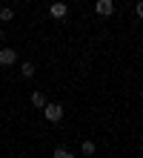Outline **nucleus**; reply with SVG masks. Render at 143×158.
<instances>
[{
  "label": "nucleus",
  "mask_w": 143,
  "mask_h": 158,
  "mask_svg": "<svg viewBox=\"0 0 143 158\" xmlns=\"http://www.w3.org/2000/svg\"><path fill=\"white\" fill-rule=\"evenodd\" d=\"M43 118L49 121V124L63 121V106H60V104H46V106H43Z\"/></svg>",
  "instance_id": "f257e3e1"
},
{
  "label": "nucleus",
  "mask_w": 143,
  "mask_h": 158,
  "mask_svg": "<svg viewBox=\"0 0 143 158\" xmlns=\"http://www.w3.org/2000/svg\"><path fill=\"white\" fill-rule=\"evenodd\" d=\"M14 63H17V52L12 46H3L0 49V66H14Z\"/></svg>",
  "instance_id": "f03ea898"
},
{
  "label": "nucleus",
  "mask_w": 143,
  "mask_h": 158,
  "mask_svg": "<svg viewBox=\"0 0 143 158\" xmlns=\"http://www.w3.org/2000/svg\"><path fill=\"white\" fill-rule=\"evenodd\" d=\"M49 15L54 17V20H63V17H66V15H69V6H66V3H63V0H54V3L49 6Z\"/></svg>",
  "instance_id": "7ed1b4c3"
},
{
  "label": "nucleus",
  "mask_w": 143,
  "mask_h": 158,
  "mask_svg": "<svg viewBox=\"0 0 143 158\" xmlns=\"http://www.w3.org/2000/svg\"><path fill=\"white\" fill-rule=\"evenodd\" d=\"M94 12H97L100 17H109L114 12V3L112 0H94Z\"/></svg>",
  "instance_id": "20e7f679"
},
{
  "label": "nucleus",
  "mask_w": 143,
  "mask_h": 158,
  "mask_svg": "<svg viewBox=\"0 0 143 158\" xmlns=\"http://www.w3.org/2000/svg\"><path fill=\"white\" fill-rule=\"evenodd\" d=\"M32 106L34 109H43L46 106V95H43V92H32Z\"/></svg>",
  "instance_id": "39448f33"
},
{
  "label": "nucleus",
  "mask_w": 143,
  "mask_h": 158,
  "mask_svg": "<svg viewBox=\"0 0 143 158\" xmlns=\"http://www.w3.org/2000/svg\"><path fill=\"white\" fill-rule=\"evenodd\" d=\"M20 75H23V78H34V63H29V60L20 63Z\"/></svg>",
  "instance_id": "423d86ee"
},
{
  "label": "nucleus",
  "mask_w": 143,
  "mask_h": 158,
  "mask_svg": "<svg viewBox=\"0 0 143 158\" xmlns=\"http://www.w3.org/2000/svg\"><path fill=\"white\" fill-rule=\"evenodd\" d=\"M80 152H83L86 158H92V155H94V144H92V141H83V144H80Z\"/></svg>",
  "instance_id": "0eeeda50"
},
{
  "label": "nucleus",
  "mask_w": 143,
  "mask_h": 158,
  "mask_svg": "<svg viewBox=\"0 0 143 158\" xmlns=\"http://www.w3.org/2000/svg\"><path fill=\"white\" fill-rule=\"evenodd\" d=\"M12 17H14L12 6H3V9H0V20H3V23H9V20H12Z\"/></svg>",
  "instance_id": "6e6552de"
},
{
  "label": "nucleus",
  "mask_w": 143,
  "mask_h": 158,
  "mask_svg": "<svg viewBox=\"0 0 143 158\" xmlns=\"http://www.w3.org/2000/svg\"><path fill=\"white\" fill-rule=\"evenodd\" d=\"M54 158H74V155L66 150V147H57V150H54Z\"/></svg>",
  "instance_id": "1a4fd4ad"
},
{
  "label": "nucleus",
  "mask_w": 143,
  "mask_h": 158,
  "mask_svg": "<svg viewBox=\"0 0 143 158\" xmlns=\"http://www.w3.org/2000/svg\"><path fill=\"white\" fill-rule=\"evenodd\" d=\"M0 38H3V29H0Z\"/></svg>",
  "instance_id": "9d476101"
}]
</instances>
